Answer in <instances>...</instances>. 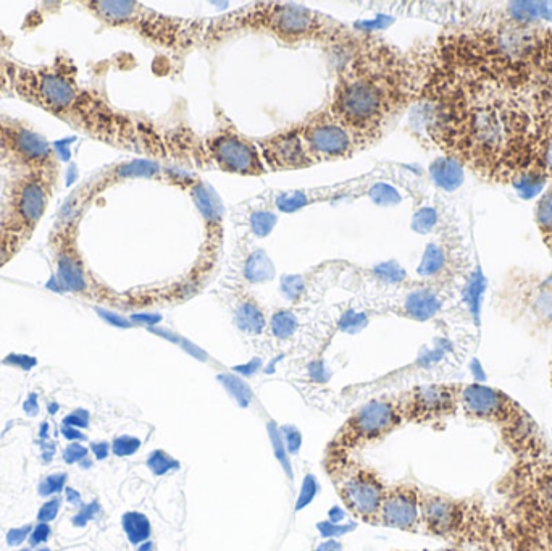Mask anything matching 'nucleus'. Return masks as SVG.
I'll return each instance as SVG.
<instances>
[{
	"instance_id": "obj_46",
	"label": "nucleus",
	"mask_w": 552,
	"mask_h": 551,
	"mask_svg": "<svg viewBox=\"0 0 552 551\" xmlns=\"http://www.w3.org/2000/svg\"><path fill=\"white\" fill-rule=\"evenodd\" d=\"M59 409H60V404L54 403V401H52V403H49V406H47V411L51 413V416H55V414L59 413Z\"/></svg>"
},
{
	"instance_id": "obj_40",
	"label": "nucleus",
	"mask_w": 552,
	"mask_h": 551,
	"mask_svg": "<svg viewBox=\"0 0 552 551\" xmlns=\"http://www.w3.org/2000/svg\"><path fill=\"white\" fill-rule=\"evenodd\" d=\"M7 362H10L13 366L21 367L25 371H30V369L36 366V361L33 358H26V356L25 358L23 356H10V358H7Z\"/></svg>"
},
{
	"instance_id": "obj_8",
	"label": "nucleus",
	"mask_w": 552,
	"mask_h": 551,
	"mask_svg": "<svg viewBox=\"0 0 552 551\" xmlns=\"http://www.w3.org/2000/svg\"><path fill=\"white\" fill-rule=\"evenodd\" d=\"M259 9H247L236 13V20L226 22H238V25H247L251 28L262 26L265 31H270L276 38L286 39L289 43L294 41H328L333 43L336 39L354 41L351 31L344 25H339L335 20L325 17L322 13L296 7V5L259 4Z\"/></svg>"
},
{
	"instance_id": "obj_38",
	"label": "nucleus",
	"mask_w": 552,
	"mask_h": 551,
	"mask_svg": "<svg viewBox=\"0 0 552 551\" xmlns=\"http://www.w3.org/2000/svg\"><path fill=\"white\" fill-rule=\"evenodd\" d=\"M23 411H25L26 416L36 417L39 414V400L36 393H30V396L26 398L25 403H23Z\"/></svg>"
},
{
	"instance_id": "obj_6",
	"label": "nucleus",
	"mask_w": 552,
	"mask_h": 551,
	"mask_svg": "<svg viewBox=\"0 0 552 551\" xmlns=\"http://www.w3.org/2000/svg\"><path fill=\"white\" fill-rule=\"evenodd\" d=\"M422 532L475 551H507L485 497L422 492Z\"/></svg>"
},
{
	"instance_id": "obj_35",
	"label": "nucleus",
	"mask_w": 552,
	"mask_h": 551,
	"mask_svg": "<svg viewBox=\"0 0 552 551\" xmlns=\"http://www.w3.org/2000/svg\"><path fill=\"white\" fill-rule=\"evenodd\" d=\"M31 530H33L31 524L10 529L9 532H7V537H5L7 545H9V547H20L21 543L25 542L26 539H30Z\"/></svg>"
},
{
	"instance_id": "obj_20",
	"label": "nucleus",
	"mask_w": 552,
	"mask_h": 551,
	"mask_svg": "<svg viewBox=\"0 0 552 551\" xmlns=\"http://www.w3.org/2000/svg\"><path fill=\"white\" fill-rule=\"evenodd\" d=\"M220 380H222L223 387L230 392V395L235 398L236 403H238L241 408H247V406L252 403V400H254L251 388L247 387V383H244L243 380L238 379V377H233V375H222Z\"/></svg>"
},
{
	"instance_id": "obj_15",
	"label": "nucleus",
	"mask_w": 552,
	"mask_h": 551,
	"mask_svg": "<svg viewBox=\"0 0 552 551\" xmlns=\"http://www.w3.org/2000/svg\"><path fill=\"white\" fill-rule=\"evenodd\" d=\"M210 152L220 169L226 172L241 173V175H262L264 165L259 157V151L243 136H217L210 144Z\"/></svg>"
},
{
	"instance_id": "obj_11",
	"label": "nucleus",
	"mask_w": 552,
	"mask_h": 551,
	"mask_svg": "<svg viewBox=\"0 0 552 551\" xmlns=\"http://www.w3.org/2000/svg\"><path fill=\"white\" fill-rule=\"evenodd\" d=\"M331 476L346 508L360 521L378 524L385 484L367 467L357 464H331Z\"/></svg>"
},
{
	"instance_id": "obj_9",
	"label": "nucleus",
	"mask_w": 552,
	"mask_h": 551,
	"mask_svg": "<svg viewBox=\"0 0 552 551\" xmlns=\"http://www.w3.org/2000/svg\"><path fill=\"white\" fill-rule=\"evenodd\" d=\"M0 172L7 177L62 173L59 156L31 123L0 112Z\"/></svg>"
},
{
	"instance_id": "obj_10",
	"label": "nucleus",
	"mask_w": 552,
	"mask_h": 551,
	"mask_svg": "<svg viewBox=\"0 0 552 551\" xmlns=\"http://www.w3.org/2000/svg\"><path fill=\"white\" fill-rule=\"evenodd\" d=\"M404 422L398 398H381L364 404L349 417L333 442V450L344 453L377 442Z\"/></svg>"
},
{
	"instance_id": "obj_36",
	"label": "nucleus",
	"mask_w": 552,
	"mask_h": 551,
	"mask_svg": "<svg viewBox=\"0 0 552 551\" xmlns=\"http://www.w3.org/2000/svg\"><path fill=\"white\" fill-rule=\"evenodd\" d=\"M89 448H91L92 455L96 456L97 461H104L109 456L112 445L107 442H92Z\"/></svg>"
},
{
	"instance_id": "obj_26",
	"label": "nucleus",
	"mask_w": 552,
	"mask_h": 551,
	"mask_svg": "<svg viewBox=\"0 0 552 551\" xmlns=\"http://www.w3.org/2000/svg\"><path fill=\"white\" fill-rule=\"evenodd\" d=\"M296 325V319H294L291 312H278L273 317L272 329L278 338H286L289 335H293Z\"/></svg>"
},
{
	"instance_id": "obj_43",
	"label": "nucleus",
	"mask_w": 552,
	"mask_h": 551,
	"mask_svg": "<svg viewBox=\"0 0 552 551\" xmlns=\"http://www.w3.org/2000/svg\"><path fill=\"white\" fill-rule=\"evenodd\" d=\"M328 518H330V522L341 524V521L344 519L343 509L339 508V506H335V508L331 509L330 513H328Z\"/></svg>"
},
{
	"instance_id": "obj_31",
	"label": "nucleus",
	"mask_w": 552,
	"mask_h": 551,
	"mask_svg": "<svg viewBox=\"0 0 552 551\" xmlns=\"http://www.w3.org/2000/svg\"><path fill=\"white\" fill-rule=\"evenodd\" d=\"M354 524H335V522H320L318 524V530L325 539H333V537H339V535L348 534L354 529Z\"/></svg>"
},
{
	"instance_id": "obj_47",
	"label": "nucleus",
	"mask_w": 552,
	"mask_h": 551,
	"mask_svg": "<svg viewBox=\"0 0 552 551\" xmlns=\"http://www.w3.org/2000/svg\"><path fill=\"white\" fill-rule=\"evenodd\" d=\"M80 467L81 469H84V471H86V469H91L92 459H89V456L88 458H84L83 461H81L80 463Z\"/></svg>"
},
{
	"instance_id": "obj_17",
	"label": "nucleus",
	"mask_w": 552,
	"mask_h": 551,
	"mask_svg": "<svg viewBox=\"0 0 552 551\" xmlns=\"http://www.w3.org/2000/svg\"><path fill=\"white\" fill-rule=\"evenodd\" d=\"M122 526L126 537L133 545H143L151 537V522L138 511L123 514Z\"/></svg>"
},
{
	"instance_id": "obj_42",
	"label": "nucleus",
	"mask_w": 552,
	"mask_h": 551,
	"mask_svg": "<svg viewBox=\"0 0 552 551\" xmlns=\"http://www.w3.org/2000/svg\"><path fill=\"white\" fill-rule=\"evenodd\" d=\"M315 551H343V545L336 540H327V542L320 543Z\"/></svg>"
},
{
	"instance_id": "obj_25",
	"label": "nucleus",
	"mask_w": 552,
	"mask_h": 551,
	"mask_svg": "<svg viewBox=\"0 0 552 551\" xmlns=\"http://www.w3.org/2000/svg\"><path fill=\"white\" fill-rule=\"evenodd\" d=\"M317 493V477L312 476V474H307V476L304 477V482H302L301 493H299V497H297L296 511H301V509H304L307 505H310V503L314 501V498L317 497Z\"/></svg>"
},
{
	"instance_id": "obj_3",
	"label": "nucleus",
	"mask_w": 552,
	"mask_h": 551,
	"mask_svg": "<svg viewBox=\"0 0 552 551\" xmlns=\"http://www.w3.org/2000/svg\"><path fill=\"white\" fill-rule=\"evenodd\" d=\"M10 96L57 118L86 138L118 149L141 148V127L97 89L81 83L72 57L59 52L51 64L10 60Z\"/></svg>"
},
{
	"instance_id": "obj_37",
	"label": "nucleus",
	"mask_w": 552,
	"mask_h": 551,
	"mask_svg": "<svg viewBox=\"0 0 552 551\" xmlns=\"http://www.w3.org/2000/svg\"><path fill=\"white\" fill-rule=\"evenodd\" d=\"M60 432H62L63 438H67L68 442L80 443L86 440V435L80 429H75V427H70V425H62Z\"/></svg>"
},
{
	"instance_id": "obj_28",
	"label": "nucleus",
	"mask_w": 552,
	"mask_h": 551,
	"mask_svg": "<svg viewBox=\"0 0 552 551\" xmlns=\"http://www.w3.org/2000/svg\"><path fill=\"white\" fill-rule=\"evenodd\" d=\"M101 511L99 501H91L88 505L81 506L76 516H73L72 524L75 527H86L92 519L96 518L97 514H101Z\"/></svg>"
},
{
	"instance_id": "obj_30",
	"label": "nucleus",
	"mask_w": 552,
	"mask_h": 551,
	"mask_svg": "<svg viewBox=\"0 0 552 551\" xmlns=\"http://www.w3.org/2000/svg\"><path fill=\"white\" fill-rule=\"evenodd\" d=\"M89 450L81 443L75 442L63 450V461L67 464H80L84 458H88Z\"/></svg>"
},
{
	"instance_id": "obj_14",
	"label": "nucleus",
	"mask_w": 552,
	"mask_h": 551,
	"mask_svg": "<svg viewBox=\"0 0 552 551\" xmlns=\"http://www.w3.org/2000/svg\"><path fill=\"white\" fill-rule=\"evenodd\" d=\"M422 492L414 484H398L386 488L378 524L404 532L422 530Z\"/></svg>"
},
{
	"instance_id": "obj_22",
	"label": "nucleus",
	"mask_w": 552,
	"mask_h": 551,
	"mask_svg": "<svg viewBox=\"0 0 552 551\" xmlns=\"http://www.w3.org/2000/svg\"><path fill=\"white\" fill-rule=\"evenodd\" d=\"M407 309L417 319H427L436 309L435 299L425 293H415L407 301Z\"/></svg>"
},
{
	"instance_id": "obj_41",
	"label": "nucleus",
	"mask_w": 552,
	"mask_h": 551,
	"mask_svg": "<svg viewBox=\"0 0 552 551\" xmlns=\"http://www.w3.org/2000/svg\"><path fill=\"white\" fill-rule=\"evenodd\" d=\"M65 498H67L68 503L72 506H83V498H81V493L75 488L67 487L65 488Z\"/></svg>"
},
{
	"instance_id": "obj_21",
	"label": "nucleus",
	"mask_w": 552,
	"mask_h": 551,
	"mask_svg": "<svg viewBox=\"0 0 552 551\" xmlns=\"http://www.w3.org/2000/svg\"><path fill=\"white\" fill-rule=\"evenodd\" d=\"M146 464L154 476H165L168 472L180 469V463L164 450L152 451L149 458H147Z\"/></svg>"
},
{
	"instance_id": "obj_2",
	"label": "nucleus",
	"mask_w": 552,
	"mask_h": 551,
	"mask_svg": "<svg viewBox=\"0 0 552 551\" xmlns=\"http://www.w3.org/2000/svg\"><path fill=\"white\" fill-rule=\"evenodd\" d=\"M422 85V52L406 54L383 39L362 36L354 39L328 110L362 151L378 143L402 112L419 101Z\"/></svg>"
},
{
	"instance_id": "obj_33",
	"label": "nucleus",
	"mask_w": 552,
	"mask_h": 551,
	"mask_svg": "<svg viewBox=\"0 0 552 551\" xmlns=\"http://www.w3.org/2000/svg\"><path fill=\"white\" fill-rule=\"evenodd\" d=\"M89 413L86 409H75L68 416L63 417L62 425H70V427H75V429H88L89 427Z\"/></svg>"
},
{
	"instance_id": "obj_44",
	"label": "nucleus",
	"mask_w": 552,
	"mask_h": 551,
	"mask_svg": "<svg viewBox=\"0 0 552 551\" xmlns=\"http://www.w3.org/2000/svg\"><path fill=\"white\" fill-rule=\"evenodd\" d=\"M51 425L49 422H42L41 427H39V440H49L51 438Z\"/></svg>"
},
{
	"instance_id": "obj_16",
	"label": "nucleus",
	"mask_w": 552,
	"mask_h": 551,
	"mask_svg": "<svg viewBox=\"0 0 552 551\" xmlns=\"http://www.w3.org/2000/svg\"><path fill=\"white\" fill-rule=\"evenodd\" d=\"M264 157L273 170L302 169L314 165L302 143L299 125L283 135L272 136L262 143Z\"/></svg>"
},
{
	"instance_id": "obj_4",
	"label": "nucleus",
	"mask_w": 552,
	"mask_h": 551,
	"mask_svg": "<svg viewBox=\"0 0 552 551\" xmlns=\"http://www.w3.org/2000/svg\"><path fill=\"white\" fill-rule=\"evenodd\" d=\"M490 506L507 551H552V456L514 459Z\"/></svg>"
},
{
	"instance_id": "obj_7",
	"label": "nucleus",
	"mask_w": 552,
	"mask_h": 551,
	"mask_svg": "<svg viewBox=\"0 0 552 551\" xmlns=\"http://www.w3.org/2000/svg\"><path fill=\"white\" fill-rule=\"evenodd\" d=\"M60 173H30L5 178L0 193V265L33 238L51 206Z\"/></svg>"
},
{
	"instance_id": "obj_23",
	"label": "nucleus",
	"mask_w": 552,
	"mask_h": 551,
	"mask_svg": "<svg viewBox=\"0 0 552 551\" xmlns=\"http://www.w3.org/2000/svg\"><path fill=\"white\" fill-rule=\"evenodd\" d=\"M68 476L65 472H57L51 476L44 477L38 487V493L41 497L52 498L59 495L67 488Z\"/></svg>"
},
{
	"instance_id": "obj_29",
	"label": "nucleus",
	"mask_w": 552,
	"mask_h": 551,
	"mask_svg": "<svg viewBox=\"0 0 552 551\" xmlns=\"http://www.w3.org/2000/svg\"><path fill=\"white\" fill-rule=\"evenodd\" d=\"M60 506H62V500H60V498H51V500H47L38 511V522L51 524V522L55 521L57 516H59Z\"/></svg>"
},
{
	"instance_id": "obj_50",
	"label": "nucleus",
	"mask_w": 552,
	"mask_h": 551,
	"mask_svg": "<svg viewBox=\"0 0 552 551\" xmlns=\"http://www.w3.org/2000/svg\"><path fill=\"white\" fill-rule=\"evenodd\" d=\"M38 551H51V550H49V548H42V550H38Z\"/></svg>"
},
{
	"instance_id": "obj_39",
	"label": "nucleus",
	"mask_w": 552,
	"mask_h": 551,
	"mask_svg": "<svg viewBox=\"0 0 552 551\" xmlns=\"http://www.w3.org/2000/svg\"><path fill=\"white\" fill-rule=\"evenodd\" d=\"M38 445L41 446V458L44 463H52L55 455V443L49 440H39Z\"/></svg>"
},
{
	"instance_id": "obj_18",
	"label": "nucleus",
	"mask_w": 552,
	"mask_h": 551,
	"mask_svg": "<svg viewBox=\"0 0 552 551\" xmlns=\"http://www.w3.org/2000/svg\"><path fill=\"white\" fill-rule=\"evenodd\" d=\"M268 437H270V443H272L273 455H275L276 461L285 469L286 476L293 482V466H291V459H289L288 450H286L283 438H281L280 427L275 422L270 421L267 424Z\"/></svg>"
},
{
	"instance_id": "obj_51",
	"label": "nucleus",
	"mask_w": 552,
	"mask_h": 551,
	"mask_svg": "<svg viewBox=\"0 0 552 551\" xmlns=\"http://www.w3.org/2000/svg\"><path fill=\"white\" fill-rule=\"evenodd\" d=\"M551 383H552V362H551Z\"/></svg>"
},
{
	"instance_id": "obj_5",
	"label": "nucleus",
	"mask_w": 552,
	"mask_h": 551,
	"mask_svg": "<svg viewBox=\"0 0 552 551\" xmlns=\"http://www.w3.org/2000/svg\"><path fill=\"white\" fill-rule=\"evenodd\" d=\"M460 411L473 422L490 425L514 459L548 458L552 445L540 422L514 396L483 383H462Z\"/></svg>"
},
{
	"instance_id": "obj_48",
	"label": "nucleus",
	"mask_w": 552,
	"mask_h": 551,
	"mask_svg": "<svg viewBox=\"0 0 552 551\" xmlns=\"http://www.w3.org/2000/svg\"><path fill=\"white\" fill-rule=\"evenodd\" d=\"M138 551H154V548H152L151 542H144L141 547H139Z\"/></svg>"
},
{
	"instance_id": "obj_52",
	"label": "nucleus",
	"mask_w": 552,
	"mask_h": 551,
	"mask_svg": "<svg viewBox=\"0 0 552 551\" xmlns=\"http://www.w3.org/2000/svg\"><path fill=\"white\" fill-rule=\"evenodd\" d=\"M20 551H31V550H20Z\"/></svg>"
},
{
	"instance_id": "obj_32",
	"label": "nucleus",
	"mask_w": 552,
	"mask_h": 551,
	"mask_svg": "<svg viewBox=\"0 0 552 551\" xmlns=\"http://www.w3.org/2000/svg\"><path fill=\"white\" fill-rule=\"evenodd\" d=\"M10 59L0 47V97L10 96Z\"/></svg>"
},
{
	"instance_id": "obj_27",
	"label": "nucleus",
	"mask_w": 552,
	"mask_h": 551,
	"mask_svg": "<svg viewBox=\"0 0 552 551\" xmlns=\"http://www.w3.org/2000/svg\"><path fill=\"white\" fill-rule=\"evenodd\" d=\"M280 434L289 455H297L302 446V435L299 429L294 425H281Z\"/></svg>"
},
{
	"instance_id": "obj_13",
	"label": "nucleus",
	"mask_w": 552,
	"mask_h": 551,
	"mask_svg": "<svg viewBox=\"0 0 552 551\" xmlns=\"http://www.w3.org/2000/svg\"><path fill=\"white\" fill-rule=\"evenodd\" d=\"M462 383H430L420 385L399 396L404 421L436 424L448 421L460 411Z\"/></svg>"
},
{
	"instance_id": "obj_34",
	"label": "nucleus",
	"mask_w": 552,
	"mask_h": 551,
	"mask_svg": "<svg viewBox=\"0 0 552 551\" xmlns=\"http://www.w3.org/2000/svg\"><path fill=\"white\" fill-rule=\"evenodd\" d=\"M52 529L51 524H46V522H38L36 526H33L30 534V545L31 547H39L42 543H46L47 540L51 539Z\"/></svg>"
},
{
	"instance_id": "obj_45",
	"label": "nucleus",
	"mask_w": 552,
	"mask_h": 551,
	"mask_svg": "<svg viewBox=\"0 0 552 551\" xmlns=\"http://www.w3.org/2000/svg\"><path fill=\"white\" fill-rule=\"evenodd\" d=\"M256 364H259V362H252L251 367H239L236 371L243 372L244 375L254 374V371L257 369Z\"/></svg>"
},
{
	"instance_id": "obj_24",
	"label": "nucleus",
	"mask_w": 552,
	"mask_h": 551,
	"mask_svg": "<svg viewBox=\"0 0 552 551\" xmlns=\"http://www.w3.org/2000/svg\"><path fill=\"white\" fill-rule=\"evenodd\" d=\"M139 448H141V440L131 437V435H122V437H117L112 442L113 455L118 456V458L133 456L134 453H138Z\"/></svg>"
},
{
	"instance_id": "obj_49",
	"label": "nucleus",
	"mask_w": 552,
	"mask_h": 551,
	"mask_svg": "<svg viewBox=\"0 0 552 551\" xmlns=\"http://www.w3.org/2000/svg\"><path fill=\"white\" fill-rule=\"evenodd\" d=\"M443 551H475V550H465V548L449 547V548H446V550H443Z\"/></svg>"
},
{
	"instance_id": "obj_1",
	"label": "nucleus",
	"mask_w": 552,
	"mask_h": 551,
	"mask_svg": "<svg viewBox=\"0 0 552 551\" xmlns=\"http://www.w3.org/2000/svg\"><path fill=\"white\" fill-rule=\"evenodd\" d=\"M422 59L431 141L483 180L551 190L552 57Z\"/></svg>"
},
{
	"instance_id": "obj_19",
	"label": "nucleus",
	"mask_w": 552,
	"mask_h": 551,
	"mask_svg": "<svg viewBox=\"0 0 552 551\" xmlns=\"http://www.w3.org/2000/svg\"><path fill=\"white\" fill-rule=\"evenodd\" d=\"M238 325L247 333L262 332L265 320L256 304L246 303L238 309Z\"/></svg>"
},
{
	"instance_id": "obj_12",
	"label": "nucleus",
	"mask_w": 552,
	"mask_h": 551,
	"mask_svg": "<svg viewBox=\"0 0 552 551\" xmlns=\"http://www.w3.org/2000/svg\"><path fill=\"white\" fill-rule=\"evenodd\" d=\"M302 143L312 164L325 160L348 159L359 152L351 131L330 114V110L317 112L299 125Z\"/></svg>"
}]
</instances>
